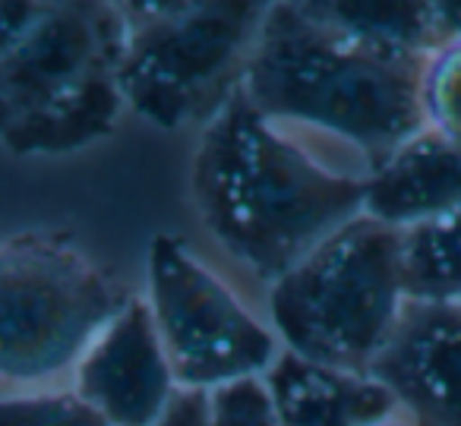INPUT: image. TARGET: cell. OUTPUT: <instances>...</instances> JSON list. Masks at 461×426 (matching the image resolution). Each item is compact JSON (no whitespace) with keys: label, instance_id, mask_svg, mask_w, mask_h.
Returning <instances> with one entry per match:
<instances>
[{"label":"cell","instance_id":"cell-1","mask_svg":"<svg viewBox=\"0 0 461 426\" xmlns=\"http://www.w3.org/2000/svg\"><path fill=\"white\" fill-rule=\"evenodd\" d=\"M366 168L259 114L244 92L203 127L193 203L218 249L272 285L364 215Z\"/></svg>","mask_w":461,"mask_h":426},{"label":"cell","instance_id":"cell-2","mask_svg":"<svg viewBox=\"0 0 461 426\" xmlns=\"http://www.w3.org/2000/svg\"><path fill=\"white\" fill-rule=\"evenodd\" d=\"M423 60L341 32L313 4H269L240 92L278 127L373 171L423 130Z\"/></svg>","mask_w":461,"mask_h":426},{"label":"cell","instance_id":"cell-3","mask_svg":"<svg viewBox=\"0 0 461 426\" xmlns=\"http://www.w3.org/2000/svg\"><path fill=\"white\" fill-rule=\"evenodd\" d=\"M121 4L0 0V146L70 155L114 133L121 92Z\"/></svg>","mask_w":461,"mask_h":426},{"label":"cell","instance_id":"cell-4","mask_svg":"<svg viewBox=\"0 0 461 426\" xmlns=\"http://www.w3.org/2000/svg\"><path fill=\"white\" fill-rule=\"evenodd\" d=\"M266 306L282 350L370 373L408 306L398 231L354 218L272 281Z\"/></svg>","mask_w":461,"mask_h":426},{"label":"cell","instance_id":"cell-5","mask_svg":"<svg viewBox=\"0 0 461 426\" xmlns=\"http://www.w3.org/2000/svg\"><path fill=\"white\" fill-rule=\"evenodd\" d=\"M127 294L70 237L26 231L0 240V385H67Z\"/></svg>","mask_w":461,"mask_h":426},{"label":"cell","instance_id":"cell-6","mask_svg":"<svg viewBox=\"0 0 461 426\" xmlns=\"http://www.w3.org/2000/svg\"><path fill=\"white\" fill-rule=\"evenodd\" d=\"M269 4H121V92L158 130H203L244 83Z\"/></svg>","mask_w":461,"mask_h":426},{"label":"cell","instance_id":"cell-7","mask_svg":"<svg viewBox=\"0 0 461 426\" xmlns=\"http://www.w3.org/2000/svg\"><path fill=\"white\" fill-rule=\"evenodd\" d=\"M142 300L180 392L212 394L234 382L263 379L282 354L269 319H259L190 243L174 234H158L149 247Z\"/></svg>","mask_w":461,"mask_h":426},{"label":"cell","instance_id":"cell-8","mask_svg":"<svg viewBox=\"0 0 461 426\" xmlns=\"http://www.w3.org/2000/svg\"><path fill=\"white\" fill-rule=\"evenodd\" d=\"M67 388L111 426H155L165 417L180 385L146 300L130 297L98 331Z\"/></svg>","mask_w":461,"mask_h":426},{"label":"cell","instance_id":"cell-9","mask_svg":"<svg viewBox=\"0 0 461 426\" xmlns=\"http://www.w3.org/2000/svg\"><path fill=\"white\" fill-rule=\"evenodd\" d=\"M370 376L417 426H461V306H404Z\"/></svg>","mask_w":461,"mask_h":426},{"label":"cell","instance_id":"cell-10","mask_svg":"<svg viewBox=\"0 0 461 426\" xmlns=\"http://www.w3.org/2000/svg\"><path fill=\"white\" fill-rule=\"evenodd\" d=\"M461 212V140L417 130L389 152L364 184V215L404 231L429 218Z\"/></svg>","mask_w":461,"mask_h":426},{"label":"cell","instance_id":"cell-11","mask_svg":"<svg viewBox=\"0 0 461 426\" xmlns=\"http://www.w3.org/2000/svg\"><path fill=\"white\" fill-rule=\"evenodd\" d=\"M282 426H360L389 411L395 398L370 373L326 367L282 350L263 376Z\"/></svg>","mask_w":461,"mask_h":426},{"label":"cell","instance_id":"cell-12","mask_svg":"<svg viewBox=\"0 0 461 426\" xmlns=\"http://www.w3.org/2000/svg\"><path fill=\"white\" fill-rule=\"evenodd\" d=\"M408 304L461 306V212L398 231Z\"/></svg>","mask_w":461,"mask_h":426},{"label":"cell","instance_id":"cell-13","mask_svg":"<svg viewBox=\"0 0 461 426\" xmlns=\"http://www.w3.org/2000/svg\"><path fill=\"white\" fill-rule=\"evenodd\" d=\"M332 26L366 45L411 58H429V4H313Z\"/></svg>","mask_w":461,"mask_h":426},{"label":"cell","instance_id":"cell-14","mask_svg":"<svg viewBox=\"0 0 461 426\" xmlns=\"http://www.w3.org/2000/svg\"><path fill=\"white\" fill-rule=\"evenodd\" d=\"M423 127L461 140V41L429 51L420 73Z\"/></svg>","mask_w":461,"mask_h":426},{"label":"cell","instance_id":"cell-15","mask_svg":"<svg viewBox=\"0 0 461 426\" xmlns=\"http://www.w3.org/2000/svg\"><path fill=\"white\" fill-rule=\"evenodd\" d=\"M0 426H111L73 388L0 392Z\"/></svg>","mask_w":461,"mask_h":426},{"label":"cell","instance_id":"cell-16","mask_svg":"<svg viewBox=\"0 0 461 426\" xmlns=\"http://www.w3.org/2000/svg\"><path fill=\"white\" fill-rule=\"evenodd\" d=\"M209 426H282L263 379L224 385L209 394Z\"/></svg>","mask_w":461,"mask_h":426},{"label":"cell","instance_id":"cell-17","mask_svg":"<svg viewBox=\"0 0 461 426\" xmlns=\"http://www.w3.org/2000/svg\"><path fill=\"white\" fill-rule=\"evenodd\" d=\"M155 426H209V394L180 392Z\"/></svg>","mask_w":461,"mask_h":426},{"label":"cell","instance_id":"cell-18","mask_svg":"<svg viewBox=\"0 0 461 426\" xmlns=\"http://www.w3.org/2000/svg\"><path fill=\"white\" fill-rule=\"evenodd\" d=\"M433 51L448 41H461V4H429Z\"/></svg>","mask_w":461,"mask_h":426},{"label":"cell","instance_id":"cell-19","mask_svg":"<svg viewBox=\"0 0 461 426\" xmlns=\"http://www.w3.org/2000/svg\"><path fill=\"white\" fill-rule=\"evenodd\" d=\"M360 426H417V423L408 417V413H402V411H389V413H383V417L366 420V423H360Z\"/></svg>","mask_w":461,"mask_h":426}]
</instances>
